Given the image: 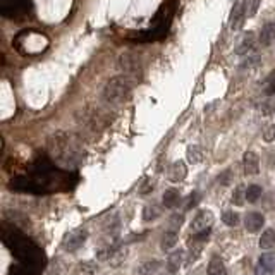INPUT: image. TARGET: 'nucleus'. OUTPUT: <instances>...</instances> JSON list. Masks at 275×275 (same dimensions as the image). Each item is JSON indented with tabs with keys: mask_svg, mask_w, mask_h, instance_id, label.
I'll list each match as a JSON object with an SVG mask.
<instances>
[{
	"mask_svg": "<svg viewBox=\"0 0 275 275\" xmlns=\"http://www.w3.org/2000/svg\"><path fill=\"white\" fill-rule=\"evenodd\" d=\"M187 159H189L191 164H198L203 160V155H202V148L198 146H191L189 150H187Z\"/></svg>",
	"mask_w": 275,
	"mask_h": 275,
	"instance_id": "25",
	"label": "nucleus"
},
{
	"mask_svg": "<svg viewBox=\"0 0 275 275\" xmlns=\"http://www.w3.org/2000/svg\"><path fill=\"white\" fill-rule=\"evenodd\" d=\"M119 64L122 71L126 72V76H128V74H136L139 72V69H141V62H139L138 57L133 54H122Z\"/></svg>",
	"mask_w": 275,
	"mask_h": 275,
	"instance_id": "9",
	"label": "nucleus"
},
{
	"mask_svg": "<svg viewBox=\"0 0 275 275\" xmlns=\"http://www.w3.org/2000/svg\"><path fill=\"white\" fill-rule=\"evenodd\" d=\"M244 19H246V12H244L243 2H239L238 6L232 9V14H230V21H229L230 29H232V31H239Z\"/></svg>",
	"mask_w": 275,
	"mask_h": 275,
	"instance_id": "13",
	"label": "nucleus"
},
{
	"mask_svg": "<svg viewBox=\"0 0 275 275\" xmlns=\"http://www.w3.org/2000/svg\"><path fill=\"white\" fill-rule=\"evenodd\" d=\"M212 224H213V213L210 210H200L193 219L191 230H193V232H202V230L210 229Z\"/></svg>",
	"mask_w": 275,
	"mask_h": 275,
	"instance_id": "7",
	"label": "nucleus"
},
{
	"mask_svg": "<svg viewBox=\"0 0 275 275\" xmlns=\"http://www.w3.org/2000/svg\"><path fill=\"white\" fill-rule=\"evenodd\" d=\"M275 273V251L263 253L258 260L256 275H273Z\"/></svg>",
	"mask_w": 275,
	"mask_h": 275,
	"instance_id": "8",
	"label": "nucleus"
},
{
	"mask_svg": "<svg viewBox=\"0 0 275 275\" xmlns=\"http://www.w3.org/2000/svg\"><path fill=\"white\" fill-rule=\"evenodd\" d=\"M131 90H133V81H131V77L126 76V74H121V76H115L107 81L102 97L107 103L117 105V103H122L129 97Z\"/></svg>",
	"mask_w": 275,
	"mask_h": 275,
	"instance_id": "3",
	"label": "nucleus"
},
{
	"mask_svg": "<svg viewBox=\"0 0 275 275\" xmlns=\"http://www.w3.org/2000/svg\"><path fill=\"white\" fill-rule=\"evenodd\" d=\"M258 42L261 47H270L275 42V21H270L261 28Z\"/></svg>",
	"mask_w": 275,
	"mask_h": 275,
	"instance_id": "14",
	"label": "nucleus"
},
{
	"mask_svg": "<svg viewBox=\"0 0 275 275\" xmlns=\"http://www.w3.org/2000/svg\"><path fill=\"white\" fill-rule=\"evenodd\" d=\"M162 265H160L159 260H151V261H145V263L139 267V275H153L156 270H159Z\"/></svg>",
	"mask_w": 275,
	"mask_h": 275,
	"instance_id": "21",
	"label": "nucleus"
},
{
	"mask_svg": "<svg viewBox=\"0 0 275 275\" xmlns=\"http://www.w3.org/2000/svg\"><path fill=\"white\" fill-rule=\"evenodd\" d=\"M243 164H244V172H246L248 176H255V174L260 172V159L255 151H246Z\"/></svg>",
	"mask_w": 275,
	"mask_h": 275,
	"instance_id": "11",
	"label": "nucleus"
},
{
	"mask_svg": "<svg viewBox=\"0 0 275 275\" xmlns=\"http://www.w3.org/2000/svg\"><path fill=\"white\" fill-rule=\"evenodd\" d=\"M2 241L17 258L19 267L28 270L31 275H38L43 270L45 256L42 250L33 241H29L23 232H19L16 227H9L7 224L2 225Z\"/></svg>",
	"mask_w": 275,
	"mask_h": 275,
	"instance_id": "2",
	"label": "nucleus"
},
{
	"mask_svg": "<svg viewBox=\"0 0 275 275\" xmlns=\"http://www.w3.org/2000/svg\"><path fill=\"white\" fill-rule=\"evenodd\" d=\"M76 182V176L54 167L47 159H38L28 172L11 181V189L24 193H54V191L71 189Z\"/></svg>",
	"mask_w": 275,
	"mask_h": 275,
	"instance_id": "1",
	"label": "nucleus"
},
{
	"mask_svg": "<svg viewBox=\"0 0 275 275\" xmlns=\"http://www.w3.org/2000/svg\"><path fill=\"white\" fill-rule=\"evenodd\" d=\"M244 202H246V189L238 187V189L234 191V194H232V203L238 205V207H241Z\"/></svg>",
	"mask_w": 275,
	"mask_h": 275,
	"instance_id": "29",
	"label": "nucleus"
},
{
	"mask_svg": "<svg viewBox=\"0 0 275 275\" xmlns=\"http://www.w3.org/2000/svg\"><path fill=\"white\" fill-rule=\"evenodd\" d=\"M275 246V230L273 229H267L260 238V248L261 250H272Z\"/></svg>",
	"mask_w": 275,
	"mask_h": 275,
	"instance_id": "20",
	"label": "nucleus"
},
{
	"mask_svg": "<svg viewBox=\"0 0 275 275\" xmlns=\"http://www.w3.org/2000/svg\"><path fill=\"white\" fill-rule=\"evenodd\" d=\"M208 275H227V270H225V265L219 256H213L208 263V268H207Z\"/></svg>",
	"mask_w": 275,
	"mask_h": 275,
	"instance_id": "17",
	"label": "nucleus"
},
{
	"mask_svg": "<svg viewBox=\"0 0 275 275\" xmlns=\"http://www.w3.org/2000/svg\"><path fill=\"white\" fill-rule=\"evenodd\" d=\"M176 244H177V230L170 229L164 234L162 243H160V248H162L164 251H169V250H172Z\"/></svg>",
	"mask_w": 275,
	"mask_h": 275,
	"instance_id": "19",
	"label": "nucleus"
},
{
	"mask_svg": "<svg viewBox=\"0 0 275 275\" xmlns=\"http://www.w3.org/2000/svg\"><path fill=\"white\" fill-rule=\"evenodd\" d=\"M86 239H88V230H86V229H76V230H72L67 238H65L64 248L67 251H76L86 243Z\"/></svg>",
	"mask_w": 275,
	"mask_h": 275,
	"instance_id": "6",
	"label": "nucleus"
},
{
	"mask_svg": "<svg viewBox=\"0 0 275 275\" xmlns=\"http://www.w3.org/2000/svg\"><path fill=\"white\" fill-rule=\"evenodd\" d=\"M265 224V217L258 212H248L244 217V227L248 232H258L261 225Z\"/></svg>",
	"mask_w": 275,
	"mask_h": 275,
	"instance_id": "10",
	"label": "nucleus"
},
{
	"mask_svg": "<svg viewBox=\"0 0 275 275\" xmlns=\"http://www.w3.org/2000/svg\"><path fill=\"white\" fill-rule=\"evenodd\" d=\"M260 2L261 0H243V7H244V12H246V17H253L256 14L260 7Z\"/></svg>",
	"mask_w": 275,
	"mask_h": 275,
	"instance_id": "24",
	"label": "nucleus"
},
{
	"mask_svg": "<svg viewBox=\"0 0 275 275\" xmlns=\"http://www.w3.org/2000/svg\"><path fill=\"white\" fill-rule=\"evenodd\" d=\"M160 215V210H159V207H145V210H143V219H145L146 222L148 220H155L156 217Z\"/></svg>",
	"mask_w": 275,
	"mask_h": 275,
	"instance_id": "28",
	"label": "nucleus"
},
{
	"mask_svg": "<svg viewBox=\"0 0 275 275\" xmlns=\"http://www.w3.org/2000/svg\"><path fill=\"white\" fill-rule=\"evenodd\" d=\"M258 64H260V55L251 54V55H248L246 59L243 60L241 69H253V67H256Z\"/></svg>",
	"mask_w": 275,
	"mask_h": 275,
	"instance_id": "26",
	"label": "nucleus"
},
{
	"mask_svg": "<svg viewBox=\"0 0 275 275\" xmlns=\"http://www.w3.org/2000/svg\"><path fill=\"white\" fill-rule=\"evenodd\" d=\"M261 196V187L258 184H251L246 187V202L248 203H256Z\"/></svg>",
	"mask_w": 275,
	"mask_h": 275,
	"instance_id": "23",
	"label": "nucleus"
},
{
	"mask_svg": "<svg viewBox=\"0 0 275 275\" xmlns=\"http://www.w3.org/2000/svg\"><path fill=\"white\" fill-rule=\"evenodd\" d=\"M182 222H184V217L182 215H174L172 219H170V224H172V230H177V229H181V225H182Z\"/></svg>",
	"mask_w": 275,
	"mask_h": 275,
	"instance_id": "33",
	"label": "nucleus"
},
{
	"mask_svg": "<svg viewBox=\"0 0 275 275\" xmlns=\"http://www.w3.org/2000/svg\"><path fill=\"white\" fill-rule=\"evenodd\" d=\"M16 42H26V43L29 42L28 47H24V49L19 50L21 54H24V55H36L45 50L47 45H49V40H47L45 34L36 33V31H23L16 38Z\"/></svg>",
	"mask_w": 275,
	"mask_h": 275,
	"instance_id": "4",
	"label": "nucleus"
},
{
	"mask_svg": "<svg viewBox=\"0 0 275 275\" xmlns=\"http://www.w3.org/2000/svg\"><path fill=\"white\" fill-rule=\"evenodd\" d=\"M222 220H224L225 225L235 227V225H239V220H241V217H239V213L234 212V210H225L224 213H222Z\"/></svg>",
	"mask_w": 275,
	"mask_h": 275,
	"instance_id": "22",
	"label": "nucleus"
},
{
	"mask_svg": "<svg viewBox=\"0 0 275 275\" xmlns=\"http://www.w3.org/2000/svg\"><path fill=\"white\" fill-rule=\"evenodd\" d=\"M29 0H0V12L6 17H19L28 12Z\"/></svg>",
	"mask_w": 275,
	"mask_h": 275,
	"instance_id": "5",
	"label": "nucleus"
},
{
	"mask_svg": "<svg viewBox=\"0 0 275 275\" xmlns=\"http://www.w3.org/2000/svg\"><path fill=\"white\" fill-rule=\"evenodd\" d=\"M95 270V265L91 263H81L80 268H77V273H83V275H91Z\"/></svg>",
	"mask_w": 275,
	"mask_h": 275,
	"instance_id": "32",
	"label": "nucleus"
},
{
	"mask_svg": "<svg viewBox=\"0 0 275 275\" xmlns=\"http://www.w3.org/2000/svg\"><path fill=\"white\" fill-rule=\"evenodd\" d=\"M263 139L267 143H272L273 139H275V124H268V126H265V129H263Z\"/></svg>",
	"mask_w": 275,
	"mask_h": 275,
	"instance_id": "30",
	"label": "nucleus"
},
{
	"mask_svg": "<svg viewBox=\"0 0 275 275\" xmlns=\"http://www.w3.org/2000/svg\"><path fill=\"white\" fill-rule=\"evenodd\" d=\"M164 205L167 208H176L179 203H181V194H179L177 189H167L164 193V198H162Z\"/></svg>",
	"mask_w": 275,
	"mask_h": 275,
	"instance_id": "18",
	"label": "nucleus"
},
{
	"mask_svg": "<svg viewBox=\"0 0 275 275\" xmlns=\"http://www.w3.org/2000/svg\"><path fill=\"white\" fill-rule=\"evenodd\" d=\"M263 91H265V95H275V72H272L270 76L265 80L263 83Z\"/></svg>",
	"mask_w": 275,
	"mask_h": 275,
	"instance_id": "27",
	"label": "nucleus"
},
{
	"mask_svg": "<svg viewBox=\"0 0 275 275\" xmlns=\"http://www.w3.org/2000/svg\"><path fill=\"white\" fill-rule=\"evenodd\" d=\"M255 42H256V36L255 33L250 31L246 33L244 36L241 38V42H239V45L235 47V54L241 55V57H248V54L253 50V47H255Z\"/></svg>",
	"mask_w": 275,
	"mask_h": 275,
	"instance_id": "12",
	"label": "nucleus"
},
{
	"mask_svg": "<svg viewBox=\"0 0 275 275\" xmlns=\"http://www.w3.org/2000/svg\"><path fill=\"white\" fill-rule=\"evenodd\" d=\"M187 176V169H186V164L184 162H176L170 169V181L172 182H181L184 181V177Z\"/></svg>",
	"mask_w": 275,
	"mask_h": 275,
	"instance_id": "16",
	"label": "nucleus"
},
{
	"mask_svg": "<svg viewBox=\"0 0 275 275\" xmlns=\"http://www.w3.org/2000/svg\"><path fill=\"white\" fill-rule=\"evenodd\" d=\"M273 113H275V107H273Z\"/></svg>",
	"mask_w": 275,
	"mask_h": 275,
	"instance_id": "34",
	"label": "nucleus"
},
{
	"mask_svg": "<svg viewBox=\"0 0 275 275\" xmlns=\"http://www.w3.org/2000/svg\"><path fill=\"white\" fill-rule=\"evenodd\" d=\"M182 261H184V251H182V250H177V251L170 253L169 260H167V270H169L170 273L179 272V268H181Z\"/></svg>",
	"mask_w": 275,
	"mask_h": 275,
	"instance_id": "15",
	"label": "nucleus"
},
{
	"mask_svg": "<svg viewBox=\"0 0 275 275\" xmlns=\"http://www.w3.org/2000/svg\"><path fill=\"white\" fill-rule=\"evenodd\" d=\"M202 202V194L198 193V191H194V193H191L189 200H187V205H186V210H191V208H194L196 205Z\"/></svg>",
	"mask_w": 275,
	"mask_h": 275,
	"instance_id": "31",
	"label": "nucleus"
}]
</instances>
